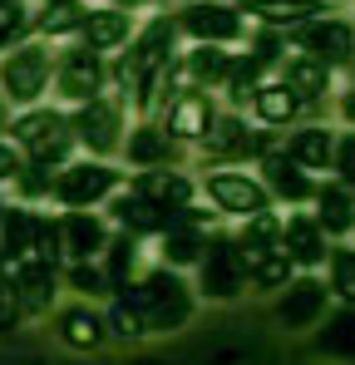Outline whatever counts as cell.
Segmentation results:
<instances>
[{
  "label": "cell",
  "mask_w": 355,
  "mask_h": 365,
  "mask_svg": "<svg viewBox=\"0 0 355 365\" xmlns=\"http://www.w3.org/2000/svg\"><path fill=\"white\" fill-rule=\"evenodd\" d=\"M212 123H217V104H212L207 89H182V94L168 99V119H163V128H168L173 143L178 138H182V143H202Z\"/></svg>",
  "instance_id": "cell-8"
},
{
  "label": "cell",
  "mask_w": 355,
  "mask_h": 365,
  "mask_svg": "<svg viewBox=\"0 0 355 365\" xmlns=\"http://www.w3.org/2000/svg\"><path fill=\"white\" fill-rule=\"evenodd\" d=\"M5 5H15V0H0V10H5Z\"/></svg>",
  "instance_id": "cell-41"
},
{
  "label": "cell",
  "mask_w": 355,
  "mask_h": 365,
  "mask_svg": "<svg viewBox=\"0 0 355 365\" xmlns=\"http://www.w3.org/2000/svg\"><path fill=\"white\" fill-rule=\"evenodd\" d=\"M109 192H118V168L99 163V158H84V163H64L55 178H50V197L69 212H84L94 202H104Z\"/></svg>",
  "instance_id": "cell-3"
},
{
  "label": "cell",
  "mask_w": 355,
  "mask_h": 365,
  "mask_svg": "<svg viewBox=\"0 0 355 365\" xmlns=\"http://www.w3.org/2000/svg\"><path fill=\"white\" fill-rule=\"evenodd\" d=\"M202 247H207V237H202V232H192V227L173 222V227L163 232V262L187 267V262H197V257H202Z\"/></svg>",
  "instance_id": "cell-28"
},
{
  "label": "cell",
  "mask_w": 355,
  "mask_h": 365,
  "mask_svg": "<svg viewBox=\"0 0 355 365\" xmlns=\"http://www.w3.org/2000/svg\"><path fill=\"white\" fill-rule=\"evenodd\" d=\"M346 119H355V94H351V104H346Z\"/></svg>",
  "instance_id": "cell-39"
},
{
  "label": "cell",
  "mask_w": 355,
  "mask_h": 365,
  "mask_svg": "<svg viewBox=\"0 0 355 365\" xmlns=\"http://www.w3.org/2000/svg\"><path fill=\"white\" fill-rule=\"evenodd\" d=\"M123 302L138 311L143 336H148V331H178V326L192 316V297H187L182 277L168 272V267H163V272H148L143 282H128Z\"/></svg>",
  "instance_id": "cell-1"
},
{
  "label": "cell",
  "mask_w": 355,
  "mask_h": 365,
  "mask_svg": "<svg viewBox=\"0 0 355 365\" xmlns=\"http://www.w3.org/2000/svg\"><path fill=\"white\" fill-rule=\"evenodd\" d=\"M84 15H89V10H84L79 0H50V10L40 15V30H45V35H69V30L84 25Z\"/></svg>",
  "instance_id": "cell-30"
},
{
  "label": "cell",
  "mask_w": 355,
  "mask_h": 365,
  "mask_svg": "<svg viewBox=\"0 0 355 365\" xmlns=\"http://www.w3.org/2000/svg\"><path fill=\"white\" fill-rule=\"evenodd\" d=\"M104 331L118 336V341H138V336H143V321H138V311H133V306L118 297V302L109 306V316H104Z\"/></svg>",
  "instance_id": "cell-32"
},
{
  "label": "cell",
  "mask_w": 355,
  "mask_h": 365,
  "mask_svg": "<svg viewBox=\"0 0 355 365\" xmlns=\"http://www.w3.org/2000/svg\"><path fill=\"white\" fill-rule=\"evenodd\" d=\"M197 272H202V292L212 302H232L237 292L247 287V272H242V257H237L232 237H212L197 257Z\"/></svg>",
  "instance_id": "cell-7"
},
{
  "label": "cell",
  "mask_w": 355,
  "mask_h": 365,
  "mask_svg": "<svg viewBox=\"0 0 355 365\" xmlns=\"http://www.w3.org/2000/svg\"><path fill=\"white\" fill-rule=\"evenodd\" d=\"M69 128H74V143H84V148L104 163L109 153L123 148V104L99 94V99L79 104V114L69 119Z\"/></svg>",
  "instance_id": "cell-4"
},
{
  "label": "cell",
  "mask_w": 355,
  "mask_h": 365,
  "mask_svg": "<svg viewBox=\"0 0 355 365\" xmlns=\"http://www.w3.org/2000/svg\"><path fill=\"white\" fill-rule=\"evenodd\" d=\"M20 321H25V311L15 306V297H10V292H0V331H15Z\"/></svg>",
  "instance_id": "cell-37"
},
{
  "label": "cell",
  "mask_w": 355,
  "mask_h": 365,
  "mask_svg": "<svg viewBox=\"0 0 355 365\" xmlns=\"http://www.w3.org/2000/svg\"><path fill=\"white\" fill-rule=\"evenodd\" d=\"M0 217H5V202H0Z\"/></svg>",
  "instance_id": "cell-43"
},
{
  "label": "cell",
  "mask_w": 355,
  "mask_h": 365,
  "mask_svg": "<svg viewBox=\"0 0 355 365\" xmlns=\"http://www.w3.org/2000/svg\"><path fill=\"white\" fill-rule=\"evenodd\" d=\"M331 292L355 306V252H336L331 257Z\"/></svg>",
  "instance_id": "cell-33"
},
{
  "label": "cell",
  "mask_w": 355,
  "mask_h": 365,
  "mask_svg": "<svg viewBox=\"0 0 355 365\" xmlns=\"http://www.w3.org/2000/svg\"><path fill=\"white\" fill-rule=\"evenodd\" d=\"M50 74H55L50 50L35 45V40H25V45H15V50L0 60V94H5L10 104H20V109H35L40 94L50 89Z\"/></svg>",
  "instance_id": "cell-2"
},
{
  "label": "cell",
  "mask_w": 355,
  "mask_h": 365,
  "mask_svg": "<svg viewBox=\"0 0 355 365\" xmlns=\"http://www.w3.org/2000/svg\"><path fill=\"white\" fill-rule=\"evenodd\" d=\"M25 30H30V10H25L20 0H15V5H5V10H0V50H5L15 35H25Z\"/></svg>",
  "instance_id": "cell-34"
},
{
  "label": "cell",
  "mask_w": 355,
  "mask_h": 365,
  "mask_svg": "<svg viewBox=\"0 0 355 365\" xmlns=\"http://www.w3.org/2000/svg\"><path fill=\"white\" fill-rule=\"evenodd\" d=\"M252 114L262 123H272V128H287V123L301 114V99H296L282 79H262V89L252 94Z\"/></svg>",
  "instance_id": "cell-23"
},
{
  "label": "cell",
  "mask_w": 355,
  "mask_h": 365,
  "mask_svg": "<svg viewBox=\"0 0 355 365\" xmlns=\"http://www.w3.org/2000/svg\"><path fill=\"white\" fill-rule=\"evenodd\" d=\"M316 227L326 237H351L355 232V192L341 182H321L316 187Z\"/></svg>",
  "instance_id": "cell-16"
},
{
  "label": "cell",
  "mask_w": 355,
  "mask_h": 365,
  "mask_svg": "<svg viewBox=\"0 0 355 365\" xmlns=\"http://www.w3.org/2000/svg\"><path fill=\"white\" fill-rule=\"evenodd\" d=\"M55 89L69 99V104H89L104 94V64L94 50H74L55 64Z\"/></svg>",
  "instance_id": "cell-10"
},
{
  "label": "cell",
  "mask_w": 355,
  "mask_h": 365,
  "mask_svg": "<svg viewBox=\"0 0 355 365\" xmlns=\"http://www.w3.org/2000/svg\"><path fill=\"white\" fill-rule=\"evenodd\" d=\"M128 192H138V197H148L153 207H163L168 217L178 222V212L192 202V178H182L178 168H143Z\"/></svg>",
  "instance_id": "cell-13"
},
{
  "label": "cell",
  "mask_w": 355,
  "mask_h": 365,
  "mask_svg": "<svg viewBox=\"0 0 355 365\" xmlns=\"http://www.w3.org/2000/svg\"><path fill=\"white\" fill-rule=\"evenodd\" d=\"M79 35H84V50H118V45H128V35H133V15L128 10H89L84 15V25H79Z\"/></svg>",
  "instance_id": "cell-21"
},
{
  "label": "cell",
  "mask_w": 355,
  "mask_h": 365,
  "mask_svg": "<svg viewBox=\"0 0 355 365\" xmlns=\"http://www.w3.org/2000/svg\"><path fill=\"white\" fill-rule=\"evenodd\" d=\"M282 84L292 89L296 99H321V94H331V69L316 64L311 55H292L282 64Z\"/></svg>",
  "instance_id": "cell-26"
},
{
  "label": "cell",
  "mask_w": 355,
  "mask_h": 365,
  "mask_svg": "<svg viewBox=\"0 0 355 365\" xmlns=\"http://www.w3.org/2000/svg\"><path fill=\"white\" fill-rule=\"evenodd\" d=\"M20 163H25V158H20V148L0 138V182H15V173H20Z\"/></svg>",
  "instance_id": "cell-36"
},
{
  "label": "cell",
  "mask_w": 355,
  "mask_h": 365,
  "mask_svg": "<svg viewBox=\"0 0 355 365\" xmlns=\"http://www.w3.org/2000/svg\"><path fill=\"white\" fill-rule=\"evenodd\" d=\"M109 252V267H104V277H109V292H118V287H128V277H133V267H138V237H118V242L104 247Z\"/></svg>",
  "instance_id": "cell-29"
},
{
  "label": "cell",
  "mask_w": 355,
  "mask_h": 365,
  "mask_svg": "<svg viewBox=\"0 0 355 365\" xmlns=\"http://www.w3.org/2000/svg\"><path fill=\"white\" fill-rule=\"evenodd\" d=\"M207 197H212V207L217 212H227V217H257V212H272V192L262 187V178H252V173H212L207 178Z\"/></svg>",
  "instance_id": "cell-5"
},
{
  "label": "cell",
  "mask_w": 355,
  "mask_h": 365,
  "mask_svg": "<svg viewBox=\"0 0 355 365\" xmlns=\"http://www.w3.org/2000/svg\"><path fill=\"white\" fill-rule=\"evenodd\" d=\"M331 168L341 173V187H351V192H355V133L336 138V158H331Z\"/></svg>",
  "instance_id": "cell-35"
},
{
  "label": "cell",
  "mask_w": 355,
  "mask_h": 365,
  "mask_svg": "<svg viewBox=\"0 0 355 365\" xmlns=\"http://www.w3.org/2000/svg\"><path fill=\"white\" fill-rule=\"evenodd\" d=\"M321 311H326V282H316V277L287 282V297H282V321H287L292 331L316 326V321H321Z\"/></svg>",
  "instance_id": "cell-18"
},
{
  "label": "cell",
  "mask_w": 355,
  "mask_h": 365,
  "mask_svg": "<svg viewBox=\"0 0 355 365\" xmlns=\"http://www.w3.org/2000/svg\"><path fill=\"white\" fill-rule=\"evenodd\" d=\"M282 252L292 267H321L326 262V232L316 227V217H306V212L282 217Z\"/></svg>",
  "instance_id": "cell-14"
},
{
  "label": "cell",
  "mask_w": 355,
  "mask_h": 365,
  "mask_svg": "<svg viewBox=\"0 0 355 365\" xmlns=\"http://www.w3.org/2000/svg\"><path fill=\"white\" fill-rule=\"evenodd\" d=\"M182 30L197 40V45H232L247 35V20L237 15L232 5H192L182 15Z\"/></svg>",
  "instance_id": "cell-12"
},
{
  "label": "cell",
  "mask_w": 355,
  "mask_h": 365,
  "mask_svg": "<svg viewBox=\"0 0 355 365\" xmlns=\"http://www.w3.org/2000/svg\"><path fill=\"white\" fill-rule=\"evenodd\" d=\"M114 222L128 237H148V232H168L173 227V217L163 207H153L148 197H138V192H118L114 197Z\"/></svg>",
  "instance_id": "cell-20"
},
{
  "label": "cell",
  "mask_w": 355,
  "mask_h": 365,
  "mask_svg": "<svg viewBox=\"0 0 355 365\" xmlns=\"http://www.w3.org/2000/svg\"><path fill=\"white\" fill-rule=\"evenodd\" d=\"M55 222H59V257H69V262H94V257H104V247H109L104 217H94V212H64Z\"/></svg>",
  "instance_id": "cell-11"
},
{
  "label": "cell",
  "mask_w": 355,
  "mask_h": 365,
  "mask_svg": "<svg viewBox=\"0 0 355 365\" xmlns=\"http://www.w3.org/2000/svg\"><path fill=\"white\" fill-rule=\"evenodd\" d=\"M262 187L272 192V197H287V202H306V197H316V182H311V173H301L287 153H267L262 158Z\"/></svg>",
  "instance_id": "cell-17"
},
{
  "label": "cell",
  "mask_w": 355,
  "mask_h": 365,
  "mask_svg": "<svg viewBox=\"0 0 355 365\" xmlns=\"http://www.w3.org/2000/svg\"><path fill=\"white\" fill-rule=\"evenodd\" d=\"M59 341L69 346V351H94L109 331H104V316H94L89 306H69V311H59Z\"/></svg>",
  "instance_id": "cell-24"
},
{
  "label": "cell",
  "mask_w": 355,
  "mask_h": 365,
  "mask_svg": "<svg viewBox=\"0 0 355 365\" xmlns=\"http://www.w3.org/2000/svg\"><path fill=\"white\" fill-rule=\"evenodd\" d=\"M0 123H5V104H0Z\"/></svg>",
  "instance_id": "cell-42"
},
{
  "label": "cell",
  "mask_w": 355,
  "mask_h": 365,
  "mask_svg": "<svg viewBox=\"0 0 355 365\" xmlns=\"http://www.w3.org/2000/svg\"><path fill=\"white\" fill-rule=\"evenodd\" d=\"M128 163H138V168H168V163H173V138H168V128H163V123H138V128L128 133Z\"/></svg>",
  "instance_id": "cell-22"
},
{
  "label": "cell",
  "mask_w": 355,
  "mask_h": 365,
  "mask_svg": "<svg viewBox=\"0 0 355 365\" xmlns=\"http://www.w3.org/2000/svg\"><path fill=\"white\" fill-rule=\"evenodd\" d=\"M292 40H296V50H306L311 60L326 64V69L355 60V25H346V20H311V25H296Z\"/></svg>",
  "instance_id": "cell-6"
},
{
  "label": "cell",
  "mask_w": 355,
  "mask_h": 365,
  "mask_svg": "<svg viewBox=\"0 0 355 365\" xmlns=\"http://www.w3.org/2000/svg\"><path fill=\"white\" fill-rule=\"evenodd\" d=\"M123 5H138V0H118V10H123Z\"/></svg>",
  "instance_id": "cell-40"
},
{
  "label": "cell",
  "mask_w": 355,
  "mask_h": 365,
  "mask_svg": "<svg viewBox=\"0 0 355 365\" xmlns=\"http://www.w3.org/2000/svg\"><path fill=\"white\" fill-rule=\"evenodd\" d=\"M10 297L25 316H40L55 302V267H15L10 272Z\"/></svg>",
  "instance_id": "cell-19"
},
{
  "label": "cell",
  "mask_w": 355,
  "mask_h": 365,
  "mask_svg": "<svg viewBox=\"0 0 355 365\" xmlns=\"http://www.w3.org/2000/svg\"><path fill=\"white\" fill-rule=\"evenodd\" d=\"M0 292H10V262L0 257Z\"/></svg>",
  "instance_id": "cell-38"
},
{
  "label": "cell",
  "mask_w": 355,
  "mask_h": 365,
  "mask_svg": "<svg viewBox=\"0 0 355 365\" xmlns=\"http://www.w3.org/2000/svg\"><path fill=\"white\" fill-rule=\"evenodd\" d=\"M227 50H217V45H197L192 55H187V79H192V89H222V79H227Z\"/></svg>",
  "instance_id": "cell-27"
},
{
  "label": "cell",
  "mask_w": 355,
  "mask_h": 365,
  "mask_svg": "<svg viewBox=\"0 0 355 365\" xmlns=\"http://www.w3.org/2000/svg\"><path fill=\"white\" fill-rule=\"evenodd\" d=\"M202 153H207V158H217V163H237V158H267V153H272V143H267L262 133H252L237 114H227V119H217L212 128H207Z\"/></svg>",
  "instance_id": "cell-9"
},
{
  "label": "cell",
  "mask_w": 355,
  "mask_h": 365,
  "mask_svg": "<svg viewBox=\"0 0 355 365\" xmlns=\"http://www.w3.org/2000/svg\"><path fill=\"white\" fill-rule=\"evenodd\" d=\"M69 292L79 297H109V277L94 262H69Z\"/></svg>",
  "instance_id": "cell-31"
},
{
  "label": "cell",
  "mask_w": 355,
  "mask_h": 365,
  "mask_svg": "<svg viewBox=\"0 0 355 365\" xmlns=\"http://www.w3.org/2000/svg\"><path fill=\"white\" fill-rule=\"evenodd\" d=\"M287 158H292L301 173H326L331 158H336V133L326 123H311V128H296L287 138Z\"/></svg>",
  "instance_id": "cell-15"
},
{
  "label": "cell",
  "mask_w": 355,
  "mask_h": 365,
  "mask_svg": "<svg viewBox=\"0 0 355 365\" xmlns=\"http://www.w3.org/2000/svg\"><path fill=\"white\" fill-rule=\"evenodd\" d=\"M247 10H252L262 25H287V30L311 25V20H321V15H326V5H321V0H252Z\"/></svg>",
  "instance_id": "cell-25"
}]
</instances>
